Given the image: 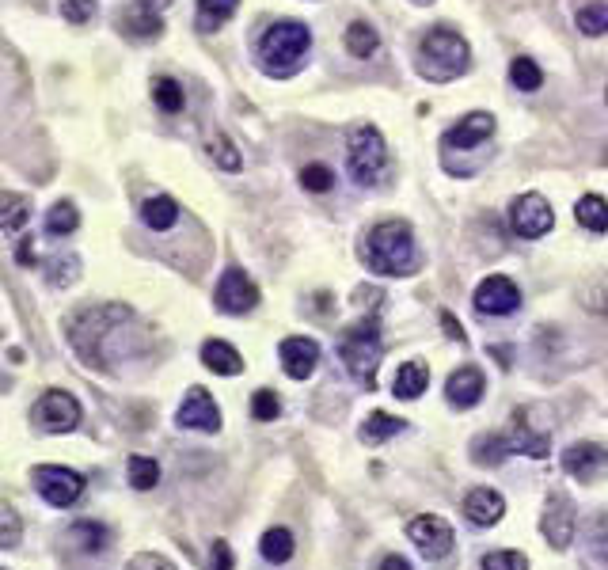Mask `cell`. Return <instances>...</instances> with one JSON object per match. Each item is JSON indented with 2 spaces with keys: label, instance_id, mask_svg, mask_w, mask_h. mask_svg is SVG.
<instances>
[{
  "label": "cell",
  "instance_id": "obj_1",
  "mask_svg": "<svg viewBox=\"0 0 608 570\" xmlns=\"http://www.w3.org/2000/svg\"><path fill=\"white\" fill-rule=\"evenodd\" d=\"M361 259L373 274H384V278H407L418 270V244L415 232L407 221H380L369 236H365V247H361Z\"/></svg>",
  "mask_w": 608,
  "mask_h": 570
},
{
  "label": "cell",
  "instance_id": "obj_2",
  "mask_svg": "<svg viewBox=\"0 0 608 570\" xmlns=\"http://www.w3.org/2000/svg\"><path fill=\"white\" fill-rule=\"evenodd\" d=\"M308 50H312V31L297 19H278L259 38V65H263L266 76L285 80V76L301 73Z\"/></svg>",
  "mask_w": 608,
  "mask_h": 570
},
{
  "label": "cell",
  "instance_id": "obj_3",
  "mask_svg": "<svg viewBox=\"0 0 608 570\" xmlns=\"http://www.w3.org/2000/svg\"><path fill=\"white\" fill-rule=\"evenodd\" d=\"M472 65V50L460 31L453 27H434L418 46V73L434 84H445L453 76H464Z\"/></svg>",
  "mask_w": 608,
  "mask_h": 570
},
{
  "label": "cell",
  "instance_id": "obj_4",
  "mask_svg": "<svg viewBox=\"0 0 608 570\" xmlns=\"http://www.w3.org/2000/svg\"><path fill=\"white\" fill-rule=\"evenodd\" d=\"M339 354H342V365L350 369V377L373 388L377 384V365H380V354H384V342H380V323L377 316L369 320H358L354 327L342 331V342H339Z\"/></svg>",
  "mask_w": 608,
  "mask_h": 570
},
{
  "label": "cell",
  "instance_id": "obj_5",
  "mask_svg": "<svg viewBox=\"0 0 608 570\" xmlns=\"http://www.w3.org/2000/svg\"><path fill=\"white\" fill-rule=\"evenodd\" d=\"M388 164H392V156H388V145H384L377 126H354L350 130V152H346V168L354 175V183L377 187L388 175Z\"/></svg>",
  "mask_w": 608,
  "mask_h": 570
},
{
  "label": "cell",
  "instance_id": "obj_6",
  "mask_svg": "<svg viewBox=\"0 0 608 570\" xmlns=\"http://www.w3.org/2000/svg\"><path fill=\"white\" fill-rule=\"evenodd\" d=\"M31 483L35 491L50 502V506H73L76 498L84 494V475L73 472V468H57V464H38L31 468Z\"/></svg>",
  "mask_w": 608,
  "mask_h": 570
},
{
  "label": "cell",
  "instance_id": "obj_7",
  "mask_svg": "<svg viewBox=\"0 0 608 570\" xmlns=\"http://www.w3.org/2000/svg\"><path fill=\"white\" fill-rule=\"evenodd\" d=\"M551 225H555V217H551V206L544 194H521V198H513L510 206V228L521 236V240H540V236H548Z\"/></svg>",
  "mask_w": 608,
  "mask_h": 570
},
{
  "label": "cell",
  "instance_id": "obj_8",
  "mask_svg": "<svg viewBox=\"0 0 608 570\" xmlns=\"http://www.w3.org/2000/svg\"><path fill=\"white\" fill-rule=\"evenodd\" d=\"M407 536L415 540V548L426 555V559H445L453 551V525L437 513H422V517H411L407 521Z\"/></svg>",
  "mask_w": 608,
  "mask_h": 570
},
{
  "label": "cell",
  "instance_id": "obj_9",
  "mask_svg": "<svg viewBox=\"0 0 608 570\" xmlns=\"http://www.w3.org/2000/svg\"><path fill=\"white\" fill-rule=\"evenodd\" d=\"M213 304L225 312V316H247L255 304H259V289L247 278L244 270H225L221 282H217V293H213Z\"/></svg>",
  "mask_w": 608,
  "mask_h": 570
},
{
  "label": "cell",
  "instance_id": "obj_10",
  "mask_svg": "<svg viewBox=\"0 0 608 570\" xmlns=\"http://www.w3.org/2000/svg\"><path fill=\"white\" fill-rule=\"evenodd\" d=\"M35 422L46 434H69L76 422H80V403L69 392H42V399L35 403Z\"/></svg>",
  "mask_w": 608,
  "mask_h": 570
},
{
  "label": "cell",
  "instance_id": "obj_11",
  "mask_svg": "<svg viewBox=\"0 0 608 570\" xmlns=\"http://www.w3.org/2000/svg\"><path fill=\"white\" fill-rule=\"evenodd\" d=\"M517 304H521V289L506 274H491L475 289V312H483V316H510L517 312Z\"/></svg>",
  "mask_w": 608,
  "mask_h": 570
},
{
  "label": "cell",
  "instance_id": "obj_12",
  "mask_svg": "<svg viewBox=\"0 0 608 570\" xmlns=\"http://www.w3.org/2000/svg\"><path fill=\"white\" fill-rule=\"evenodd\" d=\"M175 422H179L183 430L213 434V430H221V411H217V403H213V396H209L206 388H190L187 399H183L179 411H175Z\"/></svg>",
  "mask_w": 608,
  "mask_h": 570
},
{
  "label": "cell",
  "instance_id": "obj_13",
  "mask_svg": "<svg viewBox=\"0 0 608 570\" xmlns=\"http://www.w3.org/2000/svg\"><path fill=\"white\" fill-rule=\"evenodd\" d=\"M563 472L578 483H593L608 472V449L593 445V441H578L563 453Z\"/></svg>",
  "mask_w": 608,
  "mask_h": 570
},
{
  "label": "cell",
  "instance_id": "obj_14",
  "mask_svg": "<svg viewBox=\"0 0 608 570\" xmlns=\"http://www.w3.org/2000/svg\"><path fill=\"white\" fill-rule=\"evenodd\" d=\"M278 358H282V369L289 377L304 380V377H312V369L320 365V346L312 339H282Z\"/></svg>",
  "mask_w": 608,
  "mask_h": 570
},
{
  "label": "cell",
  "instance_id": "obj_15",
  "mask_svg": "<svg viewBox=\"0 0 608 570\" xmlns=\"http://www.w3.org/2000/svg\"><path fill=\"white\" fill-rule=\"evenodd\" d=\"M491 133H494V118L487 111H475L468 114L464 122H456L453 130L441 137V145H445V149H475V145H483Z\"/></svg>",
  "mask_w": 608,
  "mask_h": 570
},
{
  "label": "cell",
  "instance_id": "obj_16",
  "mask_svg": "<svg viewBox=\"0 0 608 570\" xmlns=\"http://www.w3.org/2000/svg\"><path fill=\"white\" fill-rule=\"evenodd\" d=\"M502 513H506V502H502V494L491 491V487H475V491L464 498V517L472 521L475 529H491V525H498Z\"/></svg>",
  "mask_w": 608,
  "mask_h": 570
},
{
  "label": "cell",
  "instance_id": "obj_17",
  "mask_svg": "<svg viewBox=\"0 0 608 570\" xmlns=\"http://www.w3.org/2000/svg\"><path fill=\"white\" fill-rule=\"evenodd\" d=\"M544 536L551 548H570V540H574V510L563 494H555L544 510Z\"/></svg>",
  "mask_w": 608,
  "mask_h": 570
},
{
  "label": "cell",
  "instance_id": "obj_18",
  "mask_svg": "<svg viewBox=\"0 0 608 570\" xmlns=\"http://www.w3.org/2000/svg\"><path fill=\"white\" fill-rule=\"evenodd\" d=\"M445 396H449V403H453V407H460V411L475 407V403L483 399V373H479L475 365L456 369L453 377H449V384H445Z\"/></svg>",
  "mask_w": 608,
  "mask_h": 570
},
{
  "label": "cell",
  "instance_id": "obj_19",
  "mask_svg": "<svg viewBox=\"0 0 608 570\" xmlns=\"http://www.w3.org/2000/svg\"><path fill=\"white\" fill-rule=\"evenodd\" d=\"M118 27H122L130 38H137V42H149V38L164 35V19H160V12H152V8L137 4V0L118 16Z\"/></svg>",
  "mask_w": 608,
  "mask_h": 570
},
{
  "label": "cell",
  "instance_id": "obj_20",
  "mask_svg": "<svg viewBox=\"0 0 608 570\" xmlns=\"http://www.w3.org/2000/svg\"><path fill=\"white\" fill-rule=\"evenodd\" d=\"M430 384V369L422 361H403L396 369V380H392V392L399 399H418Z\"/></svg>",
  "mask_w": 608,
  "mask_h": 570
},
{
  "label": "cell",
  "instance_id": "obj_21",
  "mask_svg": "<svg viewBox=\"0 0 608 570\" xmlns=\"http://www.w3.org/2000/svg\"><path fill=\"white\" fill-rule=\"evenodd\" d=\"M202 361H206V369L221 373V377H236V373L244 369V358L221 339H209L206 346H202Z\"/></svg>",
  "mask_w": 608,
  "mask_h": 570
},
{
  "label": "cell",
  "instance_id": "obj_22",
  "mask_svg": "<svg viewBox=\"0 0 608 570\" xmlns=\"http://www.w3.org/2000/svg\"><path fill=\"white\" fill-rule=\"evenodd\" d=\"M240 8V0H198V16H194V27L198 31H217L225 27L232 12Z\"/></svg>",
  "mask_w": 608,
  "mask_h": 570
},
{
  "label": "cell",
  "instance_id": "obj_23",
  "mask_svg": "<svg viewBox=\"0 0 608 570\" xmlns=\"http://www.w3.org/2000/svg\"><path fill=\"white\" fill-rule=\"evenodd\" d=\"M578 225L589 228V232H608V202L601 194H586L578 198V209H574Z\"/></svg>",
  "mask_w": 608,
  "mask_h": 570
},
{
  "label": "cell",
  "instance_id": "obj_24",
  "mask_svg": "<svg viewBox=\"0 0 608 570\" xmlns=\"http://www.w3.org/2000/svg\"><path fill=\"white\" fill-rule=\"evenodd\" d=\"M403 426H407L403 418H392V415H384V411H373V415L361 422V441H365V445H380V441L396 437Z\"/></svg>",
  "mask_w": 608,
  "mask_h": 570
},
{
  "label": "cell",
  "instance_id": "obj_25",
  "mask_svg": "<svg viewBox=\"0 0 608 570\" xmlns=\"http://www.w3.org/2000/svg\"><path fill=\"white\" fill-rule=\"evenodd\" d=\"M141 217H145V225L149 228L164 232V228H175V221H179V206H175V198L160 194V198H149V202L141 206Z\"/></svg>",
  "mask_w": 608,
  "mask_h": 570
},
{
  "label": "cell",
  "instance_id": "obj_26",
  "mask_svg": "<svg viewBox=\"0 0 608 570\" xmlns=\"http://www.w3.org/2000/svg\"><path fill=\"white\" fill-rule=\"evenodd\" d=\"M510 437L502 434H483L472 441V460L475 464H502L506 456H510Z\"/></svg>",
  "mask_w": 608,
  "mask_h": 570
},
{
  "label": "cell",
  "instance_id": "obj_27",
  "mask_svg": "<svg viewBox=\"0 0 608 570\" xmlns=\"http://www.w3.org/2000/svg\"><path fill=\"white\" fill-rule=\"evenodd\" d=\"M293 532L289 529H270L263 532V540H259V551H263L266 563H289L293 559Z\"/></svg>",
  "mask_w": 608,
  "mask_h": 570
},
{
  "label": "cell",
  "instance_id": "obj_28",
  "mask_svg": "<svg viewBox=\"0 0 608 570\" xmlns=\"http://www.w3.org/2000/svg\"><path fill=\"white\" fill-rule=\"evenodd\" d=\"M152 103H156L164 114H179L183 107H187L183 84H179V80H171V76H160V80L152 84Z\"/></svg>",
  "mask_w": 608,
  "mask_h": 570
},
{
  "label": "cell",
  "instance_id": "obj_29",
  "mask_svg": "<svg viewBox=\"0 0 608 570\" xmlns=\"http://www.w3.org/2000/svg\"><path fill=\"white\" fill-rule=\"evenodd\" d=\"M0 213H4V217H0V228H4V236H16L19 225L31 217V202H27L23 194H12V190H8V194L0 198Z\"/></svg>",
  "mask_w": 608,
  "mask_h": 570
},
{
  "label": "cell",
  "instance_id": "obj_30",
  "mask_svg": "<svg viewBox=\"0 0 608 570\" xmlns=\"http://www.w3.org/2000/svg\"><path fill=\"white\" fill-rule=\"evenodd\" d=\"M377 46H380V38H377V31L369 27V23H350L346 27V50L354 57H373L377 54Z\"/></svg>",
  "mask_w": 608,
  "mask_h": 570
},
{
  "label": "cell",
  "instance_id": "obj_31",
  "mask_svg": "<svg viewBox=\"0 0 608 570\" xmlns=\"http://www.w3.org/2000/svg\"><path fill=\"white\" fill-rule=\"evenodd\" d=\"M126 468H130L133 491H152V487L160 483V464H156L152 456H130V460H126Z\"/></svg>",
  "mask_w": 608,
  "mask_h": 570
},
{
  "label": "cell",
  "instance_id": "obj_32",
  "mask_svg": "<svg viewBox=\"0 0 608 570\" xmlns=\"http://www.w3.org/2000/svg\"><path fill=\"white\" fill-rule=\"evenodd\" d=\"M510 80L517 92H536V88L544 84V73H540V65H536L532 57H513Z\"/></svg>",
  "mask_w": 608,
  "mask_h": 570
},
{
  "label": "cell",
  "instance_id": "obj_33",
  "mask_svg": "<svg viewBox=\"0 0 608 570\" xmlns=\"http://www.w3.org/2000/svg\"><path fill=\"white\" fill-rule=\"evenodd\" d=\"M76 225H80V213H76L73 202H54L50 213H46V232L50 236H69V232H76Z\"/></svg>",
  "mask_w": 608,
  "mask_h": 570
},
{
  "label": "cell",
  "instance_id": "obj_34",
  "mask_svg": "<svg viewBox=\"0 0 608 570\" xmlns=\"http://www.w3.org/2000/svg\"><path fill=\"white\" fill-rule=\"evenodd\" d=\"M578 31L589 38L608 35V4H586V8H578Z\"/></svg>",
  "mask_w": 608,
  "mask_h": 570
},
{
  "label": "cell",
  "instance_id": "obj_35",
  "mask_svg": "<svg viewBox=\"0 0 608 570\" xmlns=\"http://www.w3.org/2000/svg\"><path fill=\"white\" fill-rule=\"evenodd\" d=\"M73 540H80L84 551H103L107 544H111V532L103 529V525H95V521H76Z\"/></svg>",
  "mask_w": 608,
  "mask_h": 570
},
{
  "label": "cell",
  "instance_id": "obj_36",
  "mask_svg": "<svg viewBox=\"0 0 608 570\" xmlns=\"http://www.w3.org/2000/svg\"><path fill=\"white\" fill-rule=\"evenodd\" d=\"M209 152H213V160H217L225 171H240V164H244V160H240V152H236V145L228 141L225 133L209 137Z\"/></svg>",
  "mask_w": 608,
  "mask_h": 570
},
{
  "label": "cell",
  "instance_id": "obj_37",
  "mask_svg": "<svg viewBox=\"0 0 608 570\" xmlns=\"http://www.w3.org/2000/svg\"><path fill=\"white\" fill-rule=\"evenodd\" d=\"M251 415L259 418V422H274V418L282 415L278 392H270V388H259V392L251 396Z\"/></svg>",
  "mask_w": 608,
  "mask_h": 570
},
{
  "label": "cell",
  "instance_id": "obj_38",
  "mask_svg": "<svg viewBox=\"0 0 608 570\" xmlns=\"http://www.w3.org/2000/svg\"><path fill=\"white\" fill-rule=\"evenodd\" d=\"M95 12H99V4L95 0H61V19L65 23H92Z\"/></svg>",
  "mask_w": 608,
  "mask_h": 570
},
{
  "label": "cell",
  "instance_id": "obj_39",
  "mask_svg": "<svg viewBox=\"0 0 608 570\" xmlns=\"http://www.w3.org/2000/svg\"><path fill=\"white\" fill-rule=\"evenodd\" d=\"M301 183H304V190H312V194H323V190H331L335 175H331V168H327V164H304Z\"/></svg>",
  "mask_w": 608,
  "mask_h": 570
},
{
  "label": "cell",
  "instance_id": "obj_40",
  "mask_svg": "<svg viewBox=\"0 0 608 570\" xmlns=\"http://www.w3.org/2000/svg\"><path fill=\"white\" fill-rule=\"evenodd\" d=\"M483 570H529V559L521 551H494L483 559Z\"/></svg>",
  "mask_w": 608,
  "mask_h": 570
},
{
  "label": "cell",
  "instance_id": "obj_41",
  "mask_svg": "<svg viewBox=\"0 0 608 570\" xmlns=\"http://www.w3.org/2000/svg\"><path fill=\"white\" fill-rule=\"evenodd\" d=\"M19 544V513L4 502L0 506V548H16Z\"/></svg>",
  "mask_w": 608,
  "mask_h": 570
},
{
  "label": "cell",
  "instance_id": "obj_42",
  "mask_svg": "<svg viewBox=\"0 0 608 570\" xmlns=\"http://www.w3.org/2000/svg\"><path fill=\"white\" fill-rule=\"evenodd\" d=\"M126 570H175V563H168V559L156 555V551H141V555H133V563Z\"/></svg>",
  "mask_w": 608,
  "mask_h": 570
},
{
  "label": "cell",
  "instance_id": "obj_43",
  "mask_svg": "<svg viewBox=\"0 0 608 570\" xmlns=\"http://www.w3.org/2000/svg\"><path fill=\"white\" fill-rule=\"evenodd\" d=\"M209 570H232V548L225 540H213V551H209Z\"/></svg>",
  "mask_w": 608,
  "mask_h": 570
},
{
  "label": "cell",
  "instance_id": "obj_44",
  "mask_svg": "<svg viewBox=\"0 0 608 570\" xmlns=\"http://www.w3.org/2000/svg\"><path fill=\"white\" fill-rule=\"evenodd\" d=\"M441 327H445V331H449V339H456V342H468V339H464V327H460V323L453 320V312H441Z\"/></svg>",
  "mask_w": 608,
  "mask_h": 570
},
{
  "label": "cell",
  "instance_id": "obj_45",
  "mask_svg": "<svg viewBox=\"0 0 608 570\" xmlns=\"http://www.w3.org/2000/svg\"><path fill=\"white\" fill-rule=\"evenodd\" d=\"M31 244H35V240H19V247H16V263L19 266L35 263V247H31Z\"/></svg>",
  "mask_w": 608,
  "mask_h": 570
},
{
  "label": "cell",
  "instance_id": "obj_46",
  "mask_svg": "<svg viewBox=\"0 0 608 570\" xmlns=\"http://www.w3.org/2000/svg\"><path fill=\"white\" fill-rule=\"evenodd\" d=\"M377 570H411V563H407L403 555H388V559H384Z\"/></svg>",
  "mask_w": 608,
  "mask_h": 570
},
{
  "label": "cell",
  "instance_id": "obj_47",
  "mask_svg": "<svg viewBox=\"0 0 608 570\" xmlns=\"http://www.w3.org/2000/svg\"><path fill=\"white\" fill-rule=\"evenodd\" d=\"M137 4H145V8H152V12H164L171 0H137Z\"/></svg>",
  "mask_w": 608,
  "mask_h": 570
}]
</instances>
